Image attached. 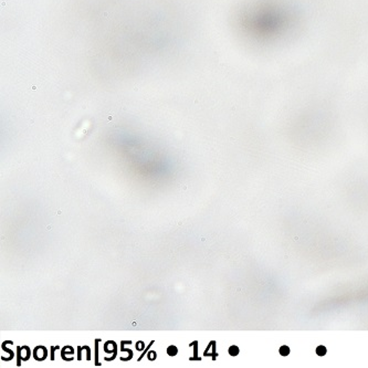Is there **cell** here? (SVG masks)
<instances>
[{
  "instance_id": "obj_1",
  "label": "cell",
  "mask_w": 368,
  "mask_h": 368,
  "mask_svg": "<svg viewBox=\"0 0 368 368\" xmlns=\"http://www.w3.org/2000/svg\"><path fill=\"white\" fill-rule=\"evenodd\" d=\"M33 357H34V359L38 361H44L47 357H48V349H47V347L44 346H37L34 349H33Z\"/></svg>"
},
{
  "instance_id": "obj_2",
  "label": "cell",
  "mask_w": 368,
  "mask_h": 368,
  "mask_svg": "<svg viewBox=\"0 0 368 368\" xmlns=\"http://www.w3.org/2000/svg\"><path fill=\"white\" fill-rule=\"evenodd\" d=\"M104 350L106 353H111V350H112L114 354H116L117 353V346H116V344L114 343L113 340H108L104 345Z\"/></svg>"
},
{
  "instance_id": "obj_3",
  "label": "cell",
  "mask_w": 368,
  "mask_h": 368,
  "mask_svg": "<svg viewBox=\"0 0 368 368\" xmlns=\"http://www.w3.org/2000/svg\"><path fill=\"white\" fill-rule=\"evenodd\" d=\"M68 354H70V355L74 354V348H73L72 346L63 347V349H62V352H61V356H62V358L65 359V358H66V355Z\"/></svg>"
},
{
  "instance_id": "obj_4",
  "label": "cell",
  "mask_w": 368,
  "mask_h": 368,
  "mask_svg": "<svg viewBox=\"0 0 368 368\" xmlns=\"http://www.w3.org/2000/svg\"><path fill=\"white\" fill-rule=\"evenodd\" d=\"M197 345H198V342H197V340L192 342L190 345H189V346H193V356L189 358L190 361H200V357L197 356V352H198V350H197Z\"/></svg>"
},
{
  "instance_id": "obj_5",
  "label": "cell",
  "mask_w": 368,
  "mask_h": 368,
  "mask_svg": "<svg viewBox=\"0 0 368 368\" xmlns=\"http://www.w3.org/2000/svg\"><path fill=\"white\" fill-rule=\"evenodd\" d=\"M167 354L169 356H176L178 354V348L175 345H170L167 347Z\"/></svg>"
},
{
  "instance_id": "obj_6",
  "label": "cell",
  "mask_w": 368,
  "mask_h": 368,
  "mask_svg": "<svg viewBox=\"0 0 368 368\" xmlns=\"http://www.w3.org/2000/svg\"><path fill=\"white\" fill-rule=\"evenodd\" d=\"M228 353L231 355V356H237V355L239 354V347L235 346V345L230 346L229 347V349H228Z\"/></svg>"
},
{
  "instance_id": "obj_7",
  "label": "cell",
  "mask_w": 368,
  "mask_h": 368,
  "mask_svg": "<svg viewBox=\"0 0 368 368\" xmlns=\"http://www.w3.org/2000/svg\"><path fill=\"white\" fill-rule=\"evenodd\" d=\"M279 352H280V354L282 355V356H286V355L290 354V348L288 346H281Z\"/></svg>"
},
{
  "instance_id": "obj_8",
  "label": "cell",
  "mask_w": 368,
  "mask_h": 368,
  "mask_svg": "<svg viewBox=\"0 0 368 368\" xmlns=\"http://www.w3.org/2000/svg\"><path fill=\"white\" fill-rule=\"evenodd\" d=\"M316 354L319 355V356H323V355L326 354V348L324 346H319L316 348Z\"/></svg>"
},
{
  "instance_id": "obj_9",
  "label": "cell",
  "mask_w": 368,
  "mask_h": 368,
  "mask_svg": "<svg viewBox=\"0 0 368 368\" xmlns=\"http://www.w3.org/2000/svg\"><path fill=\"white\" fill-rule=\"evenodd\" d=\"M147 357H148L149 361H155L156 357H157V355H156V352H154V350L149 352L148 354H147Z\"/></svg>"
},
{
  "instance_id": "obj_10",
  "label": "cell",
  "mask_w": 368,
  "mask_h": 368,
  "mask_svg": "<svg viewBox=\"0 0 368 368\" xmlns=\"http://www.w3.org/2000/svg\"><path fill=\"white\" fill-rule=\"evenodd\" d=\"M59 348H60L59 345H57V346L51 347V361H54V352H55L57 349H59Z\"/></svg>"
},
{
  "instance_id": "obj_11",
  "label": "cell",
  "mask_w": 368,
  "mask_h": 368,
  "mask_svg": "<svg viewBox=\"0 0 368 368\" xmlns=\"http://www.w3.org/2000/svg\"><path fill=\"white\" fill-rule=\"evenodd\" d=\"M95 342H96V346H95V352H96V354H95V365H97V366H99V361H97V349H99V346H97V344H99V340H96Z\"/></svg>"
},
{
  "instance_id": "obj_12",
  "label": "cell",
  "mask_w": 368,
  "mask_h": 368,
  "mask_svg": "<svg viewBox=\"0 0 368 368\" xmlns=\"http://www.w3.org/2000/svg\"><path fill=\"white\" fill-rule=\"evenodd\" d=\"M153 344H154V342H150V344H149L148 346H147V348H146V349L144 350V353H143V354L141 355V356H139V358H138V361H142V358H143V357H144V356H145V355H146V353H147V350H148V348H149V347H150V346H152Z\"/></svg>"
},
{
  "instance_id": "obj_13",
  "label": "cell",
  "mask_w": 368,
  "mask_h": 368,
  "mask_svg": "<svg viewBox=\"0 0 368 368\" xmlns=\"http://www.w3.org/2000/svg\"><path fill=\"white\" fill-rule=\"evenodd\" d=\"M2 349H3L5 352H7V353H9V354L11 355L12 357H14V352H12V350H10V349H8L7 347H6V343H2Z\"/></svg>"
},
{
  "instance_id": "obj_14",
  "label": "cell",
  "mask_w": 368,
  "mask_h": 368,
  "mask_svg": "<svg viewBox=\"0 0 368 368\" xmlns=\"http://www.w3.org/2000/svg\"><path fill=\"white\" fill-rule=\"evenodd\" d=\"M143 348H144V343H143L142 340L137 342V343H136V349H137V350H142Z\"/></svg>"
}]
</instances>
